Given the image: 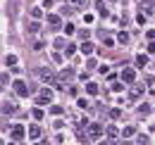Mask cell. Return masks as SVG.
I'll return each mask as SVG.
<instances>
[{
    "mask_svg": "<svg viewBox=\"0 0 155 145\" xmlns=\"http://www.w3.org/2000/svg\"><path fill=\"white\" fill-rule=\"evenodd\" d=\"M38 76H41V79H43V81H45V83H53L55 88H58V86H60V81H58V79H55V74L50 72L48 67H45V69H41V72H38Z\"/></svg>",
    "mask_w": 155,
    "mask_h": 145,
    "instance_id": "1",
    "label": "cell"
},
{
    "mask_svg": "<svg viewBox=\"0 0 155 145\" xmlns=\"http://www.w3.org/2000/svg\"><path fill=\"white\" fill-rule=\"evenodd\" d=\"M50 100H53V91H50V88H41L36 102H38V105H45V102H50Z\"/></svg>",
    "mask_w": 155,
    "mask_h": 145,
    "instance_id": "2",
    "label": "cell"
},
{
    "mask_svg": "<svg viewBox=\"0 0 155 145\" xmlns=\"http://www.w3.org/2000/svg\"><path fill=\"white\" fill-rule=\"evenodd\" d=\"M100 136H103V124H98V121L88 124V138H100Z\"/></svg>",
    "mask_w": 155,
    "mask_h": 145,
    "instance_id": "3",
    "label": "cell"
},
{
    "mask_svg": "<svg viewBox=\"0 0 155 145\" xmlns=\"http://www.w3.org/2000/svg\"><path fill=\"white\" fill-rule=\"evenodd\" d=\"M12 86H15V93H17V95H21V98H26V95H29V88H26V83H24V81H15Z\"/></svg>",
    "mask_w": 155,
    "mask_h": 145,
    "instance_id": "4",
    "label": "cell"
},
{
    "mask_svg": "<svg viewBox=\"0 0 155 145\" xmlns=\"http://www.w3.org/2000/svg\"><path fill=\"white\" fill-rule=\"evenodd\" d=\"M122 81H124V83H134L136 81V72L134 69H122Z\"/></svg>",
    "mask_w": 155,
    "mask_h": 145,
    "instance_id": "5",
    "label": "cell"
},
{
    "mask_svg": "<svg viewBox=\"0 0 155 145\" xmlns=\"http://www.w3.org/2000/svg\"><path fill=\"white\" fill-rule=\"evenodd\" d=\"M48 24H50L53 29H60V26H62V19H60L58 14H48Z\"/></svg>",
    "mask_w": 155,
    "mask_h": 145,
    "instance_id": "6",
    "label": "cell"
},
{
    "mask_svg": "<svg viewBox=\"0 0 155 145\" xmlns=\"http://www.w3.org/2000/svg\"><path fill=\"white\" fill-rule=\"evenodd\" d=\"M141 95H143V86H134L131 93H129V98H131V100H138Z\"/></svg>",
    "mask_w": 155,
    "mask_h": 145,
    "instance_id": "7",
    "label": "cell"
},
{
    "mask_svg": "<svg viewBox=\"0 0 155 145\" xmlns=\"http://www.w3.org/2000/svg\"><path fill=\"white\" fill-rule=\"evenodd\" d=\"M93 50H96V48H93L91 40H84V43H81V53H84V55H91Z\"/></svg>",
    "mask_w": 155,
    "mask_h": 145,
    "instance_id": "8",
    "label": "cell"
},
{
    "mask_svg": "<svg viewBox=\"0 0 155 145\" xmlns=\"http://www.w3.org/2000/svg\"><path fill=\"white\" fill-rule=\"evenodd\" d=\"M12 138H15V140H21V138H24V126H15L12 128Z\"/></svg>",
    "mask_w": 155,
    "mask_h": 145,
    "instance_id": "9",
    "label": "cell"
},
{
    "mask_svg": "<svg viewBox=\"0 0 155 145\" xmlns=\"http://www.w3.org/2000/svg\"><path fill=\"white\" fill-rule=\"evenodd\" d=\"M72 76H74V72H72V69H64V72L60 74V83H64V81H72Z\"/></svg>",
    "mask_w": 155,
    "mask_h": 145,
    "instance_id": "10",
    "label": "cell"
},
{
    "mask_svg": "<svg viewBox=\"0 0 155 145\" xmlns=\"http://www.w3.org/2000/svg\"><path fill=\"white\" fill-rule=\"evenodd\" d=\"M2 62H5V67H15L17 64V55H5Z\"/></svg>",
    "mask_w": 155,
    "mask_h": 145,
    "instance_id": "11",
    "label": "cell"
},
{
    "mask_svg": "<svg viewBox=\"0 0 155 145\" xmlns=\"http://www.w3.org/2000/svg\"><path fill=\"white\" fill-rule=\"evenodd\" d=\"M96 10H98V14L100 17H107L110 12H107V7H105V2H96Z\"/></svg>",
    "mask_w": 155,
    "mask_h": 145,
    "instance_id": "12",
    "label": "cell"
},
{
    "mask_svg": "<svg viewBox=\"0 0 155 145\" xmlns=\"http://www.w3.org/2000/svg\"><path fill=\"white\" fill-rule=\"evenodd\" d=\"M2 112H5V114H15V112H17V107H15L12 102H5V105H2Z\"/></svg>",
    "mask_w": 155,
    "mask_h": 145,
    "instance_id": "13",
    "label": "cell"
},
{
    "mask_svg": "<svg viewBox=\"0 0 155 145\" xmlns=\"http://www.w3.org/2000/svg\"><path fill=\"white\" fill-rule=\"evenodd\" d=\"M29 136H31L34 140H36V138H41V126H31V128H29Z\"/></svg>",
    "mask_w": 155,
    "mask_h": 145,
    "instance_id": "14",
    "label": "cell"
},
{
    "mask_svg": "<svg viewBox=\"0 0 155 145\" xmlns=\"http://www.w3.org/2000/svg\"><path fill=\"white\" fill-rule=\"evenodd\" d=\"M86 93L88 95H98V83H86Z\"/></svg>",
    "mask_w": 155,
    "mask_h": 145,
    "instance_id": "15",
    "label": "cell"
},
{
    "mask_svg": "<svg viewBox=\"0 0 155 145\" xmlns=\"http://www.w3.org/2000/svg\"><path fill=\"white\" fill-rule=\"evenodd\" d=\"M146 64H148V57L146 55H138L136 57V67H146Z\"/></svg>",
    "mask_w": 155,
    "mask_h": 145,
    "instance_id": "16",
    "label": "cell"
},
{
    "mask_svg": "<svg viewBox=\"0 0 155 145\" xmlns=\"http://www.w3.org/2000/svg\"><path fill=\"white\" fill-rule=\"evenodd\" d=\"M105 133H107V138H117V136H119L117 126H107V131H105Z\"/></svg>",
    "mask_w": 155,
    "mask_h": 145,
    "instance_id": "17",
    "label": "cell"
},
{
    "mask_svg": "<svg viewBox=\"0 0 155 145\" xmlns=\"http://www.w3.org/2000/svg\"><path fill=\"white\" fill-rule=\"evenodd\" d=\"M41 31V24L38 21H31V24H29V34H38Z\"/></svg>",
    "mask_w": 155,
    "mask_h": 145,
    "instance_id": "18",
    "label": "cell"
},
{
    "mask_svg": "<svg viewBox=\"0 0 155 145\" xmlns=\"http://www.w3.org/2000/svg\"><path fill=\"white\" fill-rule=\"evenodd\" d=\"M74 53H77V45H72V43H67V48H64V55H67V57H72Z\"/></svg>",
    "mask_w": 155,
    "mask_h": 145,
    "instance_id": "19",
    "label": "cell"
},
{
    "mask_svg": "<svg viewBox=\"0 0 155 145\" xmlns=\"http://www.w3.org/2000/svg\"><path fill=\"white\" fill-rule=\"evenodd\" d=\"M134 133H136L134 126H124V131H122V136H124V138H129V136H134Z\"/></svg>",
    "mask_w": 155,
    "mask_h": 145,
    "instance_id": "20",
    "label": "cell"
},
{
    "mask_svg": "<svg viewBox=\"0 0 155 145\" xmlns=\"http://www.w3.org/2000/svg\"><path fill=\"white\" fill-rule=\"evenodd\" d=\"M117 40L124 45V43H129V34H124V31H119V36H117Z\"/></svg>",
    "mask_w": 155,
    "mask_h": 145,
    "instance_id": "21",
    "label": "cell"
},
{
    "mask_svg": "<svg viewBox=\"0 0 155 145\" xmlns=\"http://www.w3.org/2000/svg\"><path fill=\"white\" fill-rule=\"evenodd\" d=\"M148 112H150V105H141V107H138V114H141V117H146Z\"/></svg>",
    "mask_w": 155,
    "mask_h": 145,
    "instance_id": "22",
    "label": "cell"
},
{
    "mask_svg": "<svg viewBox=\"0 0 155 145\" xmlns=\"http://www.w3.org/2000/svg\"><path fill=\"white\" fill-rule=\"evenodd\" d=\"M31 17H34V19H41V17H43V12H41V7H34V10H31Z\"/></svg>",
    "mask_w": 155,
    "mask_h": 145,
    "instance_id": "23",
    "label": "cell"
},
{
    "mask_svg": "<svg viewBox=\"0 0 155 145\" xmlns=\"http://www.w3.org/2000/svg\"><path fill=\"white\" fill-rule=\"evenodd\" d=\"M67 2H69L72 7H84V2H86V0H67Z\"/></svg>",
    "mask_w": 155,
    "mask_h": 145,
    "instance_id": "24",
    "label": "cell"
},
{
    "mask_svg": "<svg viewBox=\"0 0 155 145\" xmlns=\"http://www.w3.org/2000/svg\"><path fill=\"white\" fill-rule=\"evenodd\" d=\"M110 117H112V119H119V117H122V109H110Z\"/></svg>",
    "mask_w": 155,
    "mask_h": 145,
    "instance_id": "25",
    "label": "cell"
},
{
    "mask_svg": "<svg viewBox=\"0 0 155 145\" xmlns=\"http://www.w3.org/2000/svg\"><path fill=\"white\" fill-rule=\"evenodd\" d=\"M77 105H79L81 109H86V107H88V100H84V98H79V100H77Z\"/></svg>",
    "mask_w": 155,
    "mask_h": 145,
    "instance_id": "26",
    "label": "cell"
},
{
    "mask_svg": "<svg viewBox=\"0 0 155 145\" xmlns=\"http://www.w3.org/2000/svg\"><path fill=\"white\" fill-rule=\"evenodd\" d=\"M55 48H58V50H60V48H67V43H64L62 38H55Z\"/></svg>",
    "mask_w": 155,
    "mask_h": 145,
    "instance_id": "27",
    "label": "cell"
},
{
    "mask_svg": "<svg viewBox=\"0 0 155 145\" xmlns=\"http://www.w3.org/2000/svg\"><path fill=\"white\" fill-rule=\"evenodd\" d=\"M31 114H34V119H43V109H38V107L34 109V112H31Z\"/></svg>",
    "mask_w": 155,
    "mask_h": 145,
    "instance_id": "28",
    "label": "cell"
},
{
    "mask_svg": "<svg viewBox=\"0 0 155 145\" xmlns=\"http://www.w3.org/2000/svg\"><path fill=\"white\" fill-rule=\"evenodd\" d=\"M64 34L72 36V34H74V24H67V26H64Z\"/></svg>",
    "mask_w": 155,
    "mask_h": 145,
    "instance_id": "29",
    "label": "cell"
},
{
    "mask_svg": "<svg viewBox=\"0 0 155 145\" xmlns=\"http://www.w3.org/2000/svg\"><path fill=\"white\" fill-rule=\"evenodd\" d=\"M50 112H53V114H62V112H64V109L60 107V105H53V107H50Z\"/></svg>",
    "mask_w": 155,
    "mask_h": 145,
    "instance_id": "30",
    "label": "cell"
},
{
    "mask_svg": "<svg viewBox=\"0 0 155 145\" xmlns=\"http://www.w3.org/2000/svg\"><path fill=\"white\" fill-rule=\"evenodd\" d=\"M79 36H81V38H84V40H86V38L91 36V31H86V29H84V31H79Z\"/></svg>",
    "mask_w": 155,
    "mask_h": 145,
    "instance_id": "31",
    "label": "cell"
},
{
    "mask_svg": "<svg viewBox=\"0 0 155 145\" xmlns=\"http://www.w3.org/2000/svg\"><path fill=\"white\" fill-rule=\"evenodd\" d=\"M138 143H141V145H148V136H138Z\"/></svg>",
    "mask_w": 155,
    "mask_h": 145,
    "instance_id": "32",
    "label": "cell"
},
{
    "mask_svg": "<svg viewBox=\"0 0 155 145\" xmlns=\"http://www.w3.org/2000/svg\"><path fill=\"white\" fill-rule=\"evenodd\" d=\"M146 36H148V40H155V29H150V31H148Z\"/></svg>",
    "mask_w": 155,
    "mask_h": 145,
    "instance_id": "33",
    "label": "cell"
},
{
    "mask_svg": "<svg viewBox=\"0 0 155 145\" xmlns=\"http://www.w3.org/2000/svg\"><path fill=\"white\" fill-rule=\"evenodd\" d=\"M148 53L155 55V40H150V45H148Z\"/></svg>",
    "mask_w": 155,
    "mask_h": 145,
    "instance_id": "34",
    "label": "cell"
},
{
    "mask_svg": "<svg viewBox=\"0 0 155 145\" xmlns=\"http://www.w3.org/2000/svg\"><path fill=\"white\" fill-rule=\"evenodd\" d=\"M53 5V0H43V7H50Z\"/></svg>",
    "mask_w": 155,
    "mask_h": 145,
    "instance_id": "35",
    "label": "cell"
},
{
    "mask_svg": "<svg viewBox=\"0 0 155 145\" xmlns=\"http://www.w3.org/2000/svg\"><path fill=\"white\" fill-rule=\"evenodd\" d=\"M119 145H131V143H129V140H122V143H119Z\"/></svg>",
    "mask_w": 155,
    "mask_h": 145,
    "instance_id": "36",
    "label": "cell"
},
{
    "mask_svg": "<svg viewBox=\"0 0 155 145\" xmlns=\"http://www.w3.org/2000/svg\"><path fill=\"white\" fill-rule=\"evenodd\" d=\"M150 131H153V133H155V126H150Z\"/></svg>",
    "mask_w": 155,
    "mask_h": 145,
    "instance_id": "37",
    "label": "cell"
},
{
    "mask_svg": "<svg viewBox=\"0 0 155 145\" xmlns=\"http://www.w3.org/2000/svg\"><path fill=\"white\" fill-rule=\"evenodd\" d=\"M100 145H110V143H100Z\"/></svg>",
    "mask_w": 155,
    "mask_h": 145,
    "instance_id": "38",
    "label": "cell"
},
{
    "mask_svg": "<svg viewBox=\"0 0 155 145\" xmlns=\"http://www.w3.org/2000/svg\"><path fill=\"white\" fill-rule=\"evenodd\" d=\"M36 145H45V143H36Z\"/></svg>",
    "mask_w": 155,
    "mask_h": 145,
    "instance_id": "39",
    "label": "cell"
}]
</instances>
